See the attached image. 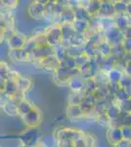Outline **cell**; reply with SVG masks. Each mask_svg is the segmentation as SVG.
Listing matches in <instances>:
<instances>
[{
  "instance_id": "cell-1",
  "label": "cell",
  "mask_w": 131,
  "mask_h": 147,
  "mask_svg": "<svg viewBox=\"0 0 131 147\" xmlns=\"http://www.w3.org/2000/svg\"><path fill=\"white\" fill-rule=\"evenodd\" d=\"M103 36L104 39L106 40L108 43H110L111 46H115L118 44H120L124 39V35H123L122 32H120L118 28L112 27L109 30L103 32Z\"/></svg>"
},
{
  "instance_id": "cell-2",
  "label": "cell",
  "mask_w": 131,
  "mask_h": 147,
  "mask_svg": "<svg viewBox=\"0 0 131 147\" xmlns=\"http://www.w3.org/2000/svg\"><path fill=\"white\" fill-rule=\"evenodd\" d=\"M81 136V131L75 129H63L58 132V137H56L59 141H71L75 142L77 138Z\"/></svg>"
},
{
  "instance_id": "cell-3",
  "label": "cell",
  "mask_w": 131,
  "mask_h": 147,
  "mask_svg": "<svg viewBox=\"0 0 131 147\" xmlns=\"http://www.w3.org/2000/svg\"><path fill=\"white\" fill-rule=\"evenodd\" d=\"M96 103V99L93 96V94H85L84 98H83L82 102L80 103L79 107L81 111L84 114V116L91 115L93 113V109H94V105Z\"/></svg>"
},
{
  "instance_id": "cell-4",
  "label": "cell",
  "mask_w": 131,
  "mask_h": 147,
  "mask_svg": "<svg viewBox=\"0 0 131 147\" xmlns=\"http://www.w3.org/2000/svg\"><path fill=\"white\" fill-rule=\"evenodd\" d=\"M98 16H100V17H105V18L115 17L116 12H115V9H114V2L101 1Z\"/></svg>"
},
{
  "instance_id": "cell-5",
  "label": "cell",
  "mask_w": 131,
  "mask_h": 147,
  "mask_svg": "<svg viewBox=\"0 0 131 147\" xmlns=\"http://www.w3.org/2000/svg\"><path fill=\"white\" fill-rule=\"evenodd\" d=\"M85 82H86V80H83L81 76L77 75V76H75V77L71 78L68 84H69V86L71 87V90H73V92H79L84 89Z\"/></svg>"
},
{
  "instance_id": "cell-6",
  "label": "cell",
  "mask_w": 131,
  "mask_h": 147,
  "mask_svg": "<svg viewBox=\"0 0 131 147\" xmlns=\"http://www.w3.org/2000/svg\"><path fill=\"white\" fill-rule=\"evenodd\" d=\"M108 139L111 145L115 146L123 139L122 134H121V129L118 127H110L108 130Z\"/></svg>"
},
{
  "instance_id": "cell-7",
  "label": "cell",
  "mask_w": 131,
  "mask_h": 147,
  "mask_svg": "<svg viewBox=\"0 0 131 147\" xmlns=\"http://www.w3.org/2000/svg\"><path fill=\"white\" fill-rule=\"evenodd\" d=\"M60 17L62 24H73V21L75 20V11L73 9H71L69 5H65L64 10L62 11V13L59 15Z\"/></svg>"
},
{
  "instance_id": "cell-8",
  "label": "cell",
  "mask_w": 131,
  "mask_h": 147,
  "mask_svg": "<svg viewBox=\"0 0 131 147\" xmlns=\"http://www.w3.org/2000/svg\"><path fill=\"white\" fill-rule=\"evenodd\" d=\"M88 41V38L86 37L85 34H79V32H75L73 35V37L71 38V40L69 41L70 46H80V47H84V45L86 44V42Z\"/></svg>"
},
{
  "instance_id": "cell-9",
  "label": "cell",
  "mask_w": 131,
  "mask_h": 147,
  "mask_svg": "<svg viewBox=\"0 0 131 147\" xmlns=\"http://www.w3.org/2000/svg\"><path fill=\"white\" fill-rule=\"evenodd\" d=\"M115 20V26L120 32H123L127 27H129L128 25V16L127 14H120V15H116L114 17Z\"/></svg>"
},
{
  "instance_id": "cell-10",
  "label": "cell",
  "mask_w": 131,
  "mask_h": 147,
  "mask_svg": "<svg viewBox=\"0 0 131 147\" xmlns=\"http://www.w3.org/2000/svg\"><path fill=\"white\" fill-rule=\"evenodd\" d=\"M86 3H87L86 5L82 6V7H84V8L86 9L88 14L91 16V18L98 17L101 1H88V2H86ZM80 5H81V4H80Z\"/></svg>"
},
{
  "instance_id": "cell-11",
  "label": "cell",
  "mask_w": 131,
  "mask_h": 147,
  "mask_svg": "<svg viewBox=\"0 0 131 147\" xmlns=\"http://www.w3.org/2000/svg\"><path fill=\"white\" fill-rule=\"evenodd\" d=\"M83 49H84V54L88 58H94V57H96L99 54L97 44L93 43V42L89 41V40L86 42V44L83 47Z\"/></svg>"
},
{
  "instance_id": "cell-12",
  "label": "cell",
  "mask_w": 131,
  "mask_h": 147,
  "mask_svg": "<svg viewBox=\"0 0 131 147\" xmlns=\"http://www.w3.org/2000/svg\"><path fill=\"white\" fill-rule=\"evenodd\" d=\"M120 114V109L118 107V104H116V103L110 104L108 106V108L106 109V115L111 121L118 119Z\"/></svg>"
},
{
  "instance_id": "cell-13",
  "label": "cell",
  "mask_w": 131,
  "mask_h": 147,
  "mask_svg": "<svg viewBox=\"0 0 131 147\" xmlns=\"http://www.w3.org/2000/svg\"><path fill=\"white\" fill-rule=\"evenodd\" d=\"M85 91H79V92H73V94L69 98V105L73 106H79L80 103L82 102L83 98L85 96Z\"/></svg>"
},
{
  "instance_id": "cell-14",
  "label": "cell",
  "mask_w": 131,
  "mask_h": 147,
  "mask_svg": "<svg viewBox=\"0 0 131 147\" xmlns=\"http://www.w3.org/2000/svg\"><path fill=\"white\" fill-rule=\"evenodd\" d=\"M75 20H82V21H86V22H89L90 19H91V16L88 14V12L84 7H82L81 5L78 6L77 8H75Z\"/></svg>"
},
{
  "instance_id": "cell-15",
  "label": "cell",
  "mask_w": 131,
  "mask_h": 147,
  "mask_svg": "<svg viewBox=\"0 0 131 147\" xmlns=\"http://www.w3.org/2000/svg\"><path fill=\"white\" fill-rule=\"evenodd\" d=\"M67 114L71 119H79L84 116V114L81 111L79 106H73L69 105L68 109H67Z\"/></svg>"
},
{
  "instance_id": "cell-16",
  "label": "cell",
  "mask_w": 131,
  "mask_h": 147,
  "mask_svg": "<svg viewBox=\"0 0 131 147\" xmlns=\"http://www.w3.org/2000/svg\"><path fill=\"white\" fill-rule=\"evenodd\" d=\"M73 28L75 30V32H79V34H85L88 30V22L82 20H75L73 22Z\"/></svg>"
},
{
  "instance_id": "cell-17",
  "label": "cell",
  "mask_w": 131,
  "mask_h": 147,
  "mask_svg": "<svg viewBox=\"0 0 131 147\" xmlns=\"http://www.w3.org/2000/svg\"><path fill=\"white\" fill-rule=\"evenodd\" d=\"M97 46H98V52H99L100 55H102L104 57H108L111 55L112 46L110 45V43H108L105 39L102 40Z\"/></svg>"
},
{
  "instance_id": "cell-18",
  "label": "cell",
  "mask_w": 131,
  "mask_h": 147,
  "mask_svg": "<svg viewBox=\"0 0 131 147\" xmlns=\"http://www.w3.org/2000/svg\"><path fill=\"white\" fill-rule=\"evenodd\" d=\"M118 84H120V86L121 88L124 89L126 93L129 96H131V78L127 77V76L123 74V76L121 77Z\"/></svg>"
},
{
  "instance_id": "cell-19",
  "label": "cell",
  "mask_w": 131,
  "mask_h": 147,
  "mask_svg": "<svg viewBox=\"0 0 131 147\" xmlns=\"http://www.w3.org/2000/svg\"><path fill=\"white\" fill-rule=\"evenodd\" d=\"M67 53H68L69 57L77 58V57L84 54V49L80 46H69L67 48Z\"/></svg>"
},
{
  "instance_id": "cell-20",
  "label": "cell",
  "mask_w": 131,
  "mask_h": 147,
  "mask_svg": "<svg viewBox=\"0 0 131 147\" xmlns=\"http://www.w3.org/2000/svg\"><path fill=\"white\" fill-rule=\"evenodd\" d=\"M128 2L126 1H116L114 2V9H115L116 15H120V14H125L127 10Z\"/></svg>"
},
{
  "instance_id": "cell-21",
  "label": "cell",
  "mask_w": 131,
  "mask_h": 147,
  "mask_svg": "<svg viewBox=\"0 0 131 147\" xmlns=\"http://www.w3.org/2000/svg\"><path fill=\"white\" fill-rule=\"evenodd\" d=\"M125 54V50L123 49L122 45L120 44H118V45L112 46V53L111 55H113L115 58H116V60H120V59H122L123 56Z\"/></svg>"
},
{
  "instance_id": "cell-22",
  "label": "cell",
  "mask_w": 131,
  "mask_h": 147,
  "mask_svg": "<svg viewBox=\"0 0 131 147\" xmlns=\"http://www.w3.org/2000/svg\"><path fill=\"white\" fill-rule=\"evenodd\" d=\"M107 76H108L110 82H120V79H121V77L123 76V73L114 68L113 70H111L108 74H107Z\"/></svg>"
},
{
  "instance_id": "cell-23",
  "label": "cell",
  "mask_w": 131,
  "mask_h": 147,
  "mask_svg": "<svg viewBox=\"0 0 131 147\" xmlns=\"http://www.w3.org/2000/svg\"><path fill=\"white\" fill-rule=\"evenodd\" d=\"M97 89V84L95 82L94 79H89L85 82V87L83 90L85 91V93L88 94H93Z\"/></svg>"
},
{
  "instance_id": "cell-24",
  "label": "cell",
  "mask_w": 131,
  "mask_h": 147,
  "mask_svg": "<svg viewBox=\"0 0 131 147\" xmlns=\"http://www.w3.org/2000/svg\"><path fill=\"white\" fill-rule=\"evenodd\" d=\"M118 107H120L121 112L131 113V98L127 99V100H124V101L118 102Z\"/></svg>"
},
{
  "instance_id": "cell-25",
  "label": "cell",
  "mask_w": 131,
  "mask_h": 147,
  "mask_svg": "<svg viewBox=\"0 0 131 147\" xmlns=\"http://www.w3.org/2000/svg\"><path fill=\"white\" fill-rule=\"evenodd\" d=\"M115 97H116V100H118V102L127 100V99H129V98H130V96L128 95V94L125 92L124 89L121 88V87H120V88L118 89V90L115 93Z\"/></svg>"
},
{
  "instance_id": "cell-26",
  "label": "cell",
  "mask_w": 131,
  "mask_h": 147,
  "mask_svg": "<svg viewBox=\"0 0 131 147\" xmlns=\"http://www.w3.org/2000/svg\"><path fill=\"white\" fill-rule=\"evenodd\" d=\"M73 147H90V143L87 138H84V136H81L73 142Z\"/></svg>"
},
{
  "instance_id": "cell-27",
  "label": "cell",
  "mask_w": 131,
  "mask_h": 147,
  "mask_svg": "<svg viewBox=\"0 0 131 147\" xmlns=\"http://www.w3.org/2000/svg\"><path fill=\"white\" fill-rule=\"evenodd\" d=\"M96 117H97V121H98V123L102 125V127H103V125H110V122H111V120H110L109 118L107 117L106 112L100 114V115L96 116Z\"/></svg>"
},
{
  "instance_id": "cell-28",
  "label": "cell",
  "mask_w": 131,
  "mask_h": 147,
  "mask_svg": "<svg viewBox=\"0 0 131 147\" xmlns=\"http://www.w3.org/2000/svg\"><path fill=\"white\" fill-rule=\"evenodd\" d=\"M88 60H89V58L85 55V54H82V55L77 57V58H75V65H77V69L79 67H81V66L84 65L85 63L88 62Z\"/></svg>"
},
{
  "instance_id": "cell-29",
  "label": "cell",
  "mask_w": 131,
  "mask_h": 147,
  "mask_svg": "<svg viewBox=\"0 0 131 147\" xmlns=\"http://www.w3.org/2000/svg\"><path fill=\"white\" fill-rule=\"evenodd\" d=\"M121 134H122V137L123 139H126V140L131 141V127H121Z\"/></svg>"
},
{
  "instance_id": "cell-30",
  "label": "cell",
  "mask_w": 131,
  "mask_h": 147,
  "mask_svg": "<svg viewBox=\"0 0 131 147\" xmlns=\"http://www.w3.org/2000/svg\"><path fill=\"white\" fill-rule=\"evenodd\" d=\"M121 45H122L125 52H131V39L130 38L123 39V41L121 42Z\"/></svg>"
},
{
  "instance_id": "cell-31",
  "label": "cell",
  "mask_w": 131,
  "mask_h": 147,
  "mask_svg": "<svg viewBox=\"0 0 131 147\" xmlns=\"http://www.w3.org/2000/svg\"><path fill=\"white\" fill-rule=\"evenodd\" d=\"M114 147H131V141L126 140V139H122V140L120 141Z\"/></svg>"
},
{
  "instance_id": "cell-32",
  "label": "cell",
  "mask_w": 131,
  "mask_h": 147,
  "mask_svg": "<svg viewBox=\"0 0 131 147\" xmlns=\"http://www.w3.org/2000/svg\"><path fill=\"white\" fill-rule=\"evenodd\" d=\"M123 74L127 76V77L131 78V61L126 63V65L124 67V70H123Z\"/></svg>"
},
{
  "instance_id": "cell-33",
  "label": "cell",
  "mask_w": 131,
  "mask_h": 147,
  "mask_svg": "<svg viewBox=\"0 0 131 147\" xmlns=\"http://www.w3.org/2000/svg\"><path fill=\"white\" fill-rule=\"evenodd\" d=\"M59 147H73V142L71 141H59L58 142Z\"/></svg>"
},
{
  "instance_id": "cell-34",
  "label": "cell",
  "mask_w": 131,
  "mask_h": 147,
  "mask_svg": "<svg viewBox=\"0 0 131 147\" xmlns=\"http://www.w3.org/2000/svg\"><path fill=\"white\" fill-rule=\"evenodd\" d=\"M123 35H124V38H130L131 39V26L127 27L122 32Z\"/></svg>"
},
{
  "instance_id": "cell-35",
  "label": "cell",
  "mask_w": 131,
  "mask_h": 147,
  "mask_svg": "<svg viewBox=\"0 0 131 147\" xmlns=\"http://www.w3.org/2000/svg\"><path fill=\"white\" fill-rule=\"evenodd\" d=\"M126 14H127V15H129V16H131V1L128 2L127 10H126Z\"/></svg>"
}]
</instances>
